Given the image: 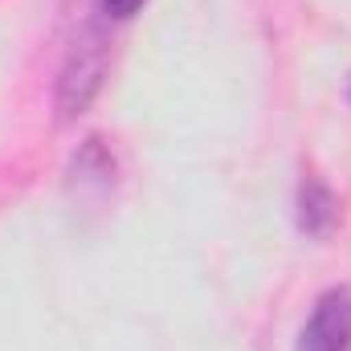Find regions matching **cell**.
I'll use <instances>...</instances> for the list:
<instances>
[{"label": "cell", "mask_w": 351, "mask_h": 351, "mask_svg": "<svg viewBox=\"0 0 351 351\" xmlns=\"http://www.w3.org/2000/svg\"><path fill=\"white\" fill-rule=\"evenodd\" d=\"M102 74H106V45H102V37L94 29H86L74 41L70 62L62 70V82H58V110H62V119H74V114L86 110L90 98L102 86Z\"/></svg>", "instance_id": "6da1fadb"}, {"label": "cell", "mask_w": 351, "mask_h": 351, "mask_svg": "<svg viewBox=\"0 0 351 351\" xmlns=\"http://www.w3.org/2000/svg\"><path fill=\"white\" fill-rule=\"evenodd\" d=\"M294 351H351V290L331 286L315 298Z\"/></svg>", "instance_id": "7a4b0ae2"}, {"label": "cell", "mask_w": 351, "mask_h": 351, "mask_svg": "<svg viewBox=\"0 0 351 351\" xmlns=\"http://www.w3.org/2000/svg\"><path fill=\"white\" fill-rule=\"evenodd\" d=\"M294 217H298V229L311 237V241H327L339 225V196L331 192V184L323 176L306 172L298 184V196H294Z\"/></svg>", "instance_id": "3957f363"}, {"label": "cell", "mask_w": 351, "mask_h": 351, "mask_svg": "<svg viewBox=\"0 0 351 351\" xmlns=\"http://www.w3.org/2000/svg\"><path fill=\"white\" fill-rule=\"evenodd\" d=\"M143 4H147V0H98V8H102L110 21H131Z\"/></svg>", "instance_id": "277c9868"}, {"label": "cell", "mask_w": 351, "mask_h": 351, "mask_svg": "<svg viewBox=\"0 0 351 351\" xmlns=\"http://www.w3.org/2000/svg\"><path fill=\"white\" fill-rule=\"evenodd\" d=\"M348 98H351V82H348Z\"/></svg>", "instance_id": "5b68a950"}]
</instances>
